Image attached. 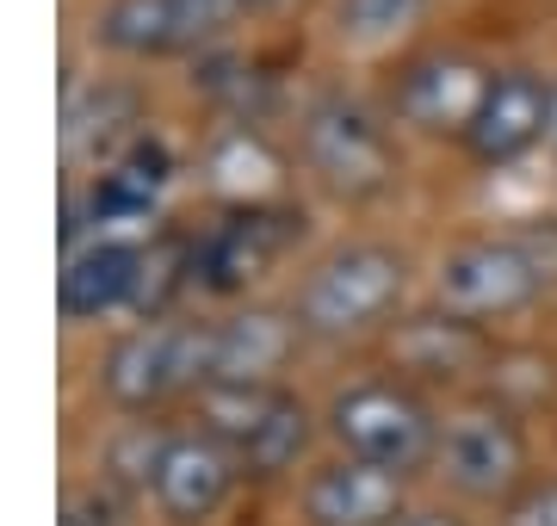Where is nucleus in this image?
<instances>
[{"label":"nucleus","instance_id":"f257e3e1","mask_svg":"<svg viewBox=\"0 0 557 526\" xmlns=\"http://www.w3.org/2000/svg\"><path fill=\"white\" fill-rule=\"evenodd\" d=\"M329 434L341 440L347 459L379 465V471H391V477H409V471H421L428 459H440L434 409L421 403L416 390L384 385V378L341 390L335 403H329Z\"/></svg>","mask_w":557,"mask_h":526},{"label":"nucleus","instance_id":"f03ea898","mask_svg":"<svg viewBox=\"0 0 557 526\" xmlns=\"http://www.w3.org/2000/svg\"><path fill=\"white\" fill-rule=\"evenodd\" d=\"M397 304H403V254L384 242H354V248H335L304 279L298 328L335 341V335H359V328L384 323Z\"/></svg>","mask_w":557,"mask_h":526},{"label":"nucleus","instance_id":"7ed1b4c3","mask_svg":"<svg viewBox=\"0 0 557 526\" xmlns=\"http://www.w3.org/2000/svg\"><path fill=\"white\" fill-rule=\"evenodd\" d=\"M545 285V266L527 254L520 242H502V236H478V242H458L440 254L434 266V304L453 316V323H496V316H515L539 298Z\"/></svg>","mask_w":557,"mask_h":526},{"label":"nucleus","instance_id":"20e7f679","mask_svg":"<svg viewBox=\"0 0 557 526\" xmlns=\"http://www.w3.org/2000/svg\"><path fill=\"white\" fill-rule=\"evenodd\" d=\"M440 477L471 502H515L527 489V427L502 403H471L440 427Z\"/></svg>","mask_w":557,"mask_h":526},{"label":"nucleus","instance_id":"39448f33","mask_svg":"<svg viewBox=\"0 0 557 526\" xmlns=\"http://www.w3.org/2000/svg\"><path fill=\"white\" fill-rule=\"evenodd\" d=\"M106 397L119 409H156L174 390L205 385V328L186 323H149L131 328L112 353H106Z\"/></svg>","mask_w":557,"mask_h":526},{"label":"nucleus","instance_id":"423d86ee","mask_svg":"<svg viewBox=\"0 0 557 526\" xmlns=\"http://www.w3.org/2000/svg\"><path fill=\"white\" fill-rule=\"evenodd\" d=\"M557 130V93L533 68H502L490 93H483L478 118L465 130V149L483 167H515L520 155H533L539 142Z\"/></svg>","mask_w":557,"mask_h":526},{"label":"nucleus","instance_id":"0eeeda50","mask_svg":"<svg viewBox=\"0 0 557 526\" xmlns=\"http://www.w3.org/2000/svg\"><path fill=\"white\" fill-rule=\"evenodd\" d=\"M248 0H112L100 13V38L124 57H180L236 25Z\"/></svg>","mask_w":557,"mask_h":526},{"label":"nucleus","instance_id":"6e6552de","mask_svg":"<svg viewBox=\"0 0 557 526\" xmlns=\"http://www.w3.org/2000/svg\"><path fill=\"white\" fill-rule=\"evenodd\" d=\"M236 452L211 434H168L156 452V465H149V496H156L161 521L174 526H205L230 502V489H236Z\"/></svg>","mask_w":557,"mask_h":526},{"label":"nucleus","instance_id":"1a4fd4ad","mask_svg":"<svg viewBox=\"0 0 557 526\" xmlns=\"http://www.w3.org/2000/svg\"><path fill=\"white\" fill-rule=\"evenodd\" d=\"M304 155L322 180L359 199V192H379L391 180V137L347 100H322L304 118Z\"/></svg>","mask_w":557,"mask_h":526},{"label":"nucleus","instance_id":"9d476101","mask_svg":"<svg viewBox=\"0 0 557 526\" xmlns=\"http://www.w3.org/2000/svg\"><path fill=\"white\" fill-rule=\"evenodd\" d=\"M298 236V217L292 211H267V204H248L236 217H223L211 236L199 242V273L211 291H242V285L267 279L278 266V254Z\"/></svg>","mask_w":557,"mask_h":526},{"label":"nucleus","instance_id":"9b49d317","mask_svg":"<svg viewBox=\"0 0 557 526\" xmlns=\"http://www.w3.org/2000/svg\"><path fill=\"white\" fill-rule=\"evenodd\" d=\"M149 291V254L137 242H119V236H100L69 254L57 279V304L69 323H87V316H112V310L137 304Z\"/></svg>","mask_w":557,"mask_h":526},{"label":"nucleus","instance_id":"f8f14e48","mask_svg":"<svg viewBox=\"0 0 557 526\" xmlns=\"http://www.w3.org/2000/svg\"><path fill=\"white\" fill-rule=\"evenodd\" d=\"M490 82L496 75H483L471 57H421L403 68L397 82V118L416 124V130H471V118H478L483 93H490Z\"/></svg>","mask_w":557,"mask_h":526},{"label":"nucleus","instance_id":"ddd939ff","mask_svg":"<svg viewBox=\"0 0 557 526\" xmlns=\"http://www.w3.org/2000/svg\"><path fill=\"white\" fill-rule=\"evenodd\" d=\"M310 526H397L403 514V477L359 459H335L304 484Z\"/></svg>","mask_w":557,"mask_h":526},{"label":"nucleus","instance_id":"4468645a","mask_svg":"<svg viewBox=\"0 0 557 526\" xmlns=\"http://www.w3.org/2000/svg\"><path fill=\"white\" fill-rule=\"evenodd\" d=\"M292 353V323L273 310H248L205 328V385H267Z\"/></svg>","mask_w":557,"mask_h":526},{"label":"nucleus","instance_id":"2eb2a0df","mask_svg":"<svg viewBox=\"0 0 557 526\" xmlns=\"http://www.w3.org/2000/svg\"><path fill=\"white\" fill-rule=\"evenodd\" d=\"M304 446H310V409H304L292 390H278L273 409L260 415V427L236 446V465L248 471V477H278V471L298 465Z\"/></svg>","mask_w":557,"mask_h":526},{"label":"nucleus","instance_id":"dca6fc26","mask_svg":"<svg viewBox=\"0 0 557 526\" xmlns=\"http://www.w3.org/2000/svg\"><path fill=\"white\" fill-rule=\"evenodd\" d=\"M434 0H335V38L354 57H379L428 20Z\"/></svg>","mask_w":557,"mask_h":526},{"label":"nucleus","instance_id":"f3484780","mask_svg":"<svg viewBox=\"0 0 557 526\" xmlns=\"http://www.w3.org/2000/svg\"><path fill=\"white\" fill-rule=\"evenodd\" d=\"M211 174H218V186L230 192V199L260 204L267 192H273V180H278V162L267 155V142H260V137H248V130H230V137L211 149Z\"/></svg>","mask_w":557,"mask_h":526},{"label":"nucleus","instance_id":"a211bd4d","mask_svg":"<svg viewBox=\"0 0 557 526\" xmlns=\"http://www.w3.org/2000/svg\"><path fill=\"white\" fill-rule=\"evenodd\" d=\"M502 526H557V477L520 489L515 502L502 508Z\"/></svg>","mask_w":557,"mask_h":526},{"label":"nucleus","instance_id":"6ab92c4d","mask_svg":"<svg viewBox=\"0 0 557 526\" xmlns=\"http://www.w3.org/2000/svg\"><path fill=\"white\" fill-rule=\"evenodd\" d=\"M62 526H112V502L94 496V489H75V496L62 502Z\"/></svg>","mask_w":557,"mask_h":526},{"label":"nucleus","instance_id":"aec40b11","mask_svg":"<svg viewBox=\"0 0 557 526\" xmlns=\"http://www.w3.org/2000/svg\"><path fill=\"white\" fill-rule=\"evenodd\" d=\"M397 526H465L458 514H409V521H397Z\"/></svg>","mask_w":557,"mask_h":526},{"label":"nucleus","instance_id":"412c9836","mask_svg":"<svg viewBox=\"0 0 557 526\" xmlns=\"http://www.w3.org/2000/svg\"><path fill=\"white\" fill-rule=\"evenodd\" d=\"M552 137H557V130H552Z\"/></svg>","mask_w":557,"mask_h":526}]
</instances>
